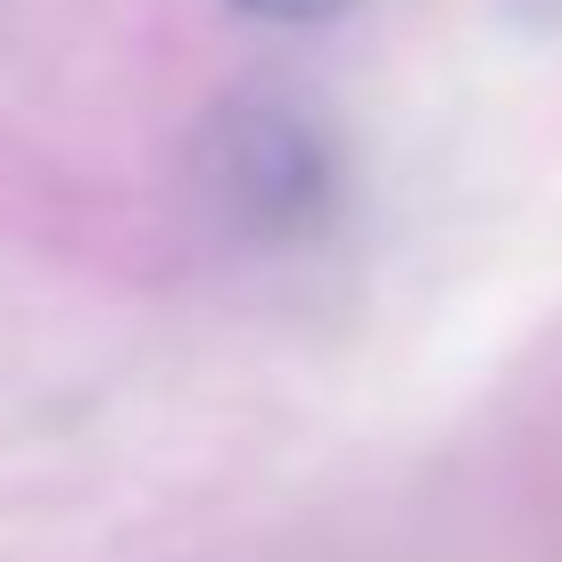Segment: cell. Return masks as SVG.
<instances>
[{"label": "cell", "instance_id": "2", "mask_svg": "<svg viewBox=\"0 0 562 562\" xmlns=\"http://www.w3.org/2000/svg\"><path fill=\"white\" fill-rule=\"evenodd\" d=\"M232 9H248V18H265V25H323V18H339L348 0H232Z\"/></svg>", "mask_w": 562, "mask_h": 562}, {"label": "cell", "instance_id": "3", "mask_svg": "<svg viewBox=\"0 0 562 562\" xmlns=\"http://www.w3.org/2000/svg\"><path fill=\"white\" fill-rule=\"evenodd\" d=\"M513 18L538 25V34H562V0H513Z\"/></svg>", "mask_w": 562, "mask_h": 562}, {"label": "cell", "instance_id": "1", "mask_svg": "<svg viewBox=\"0 0 562 562\" xmlns=\"http://www.w3.org/2000/svg\"><path fill=\"white\" fill-rule=\"evenodd\" d=\"M199 191L248 240H315L339 207V149L290 91H240L199 140Z\"/></svg>", "mask_w": 562, "mask_h": 562}]
</instances>
